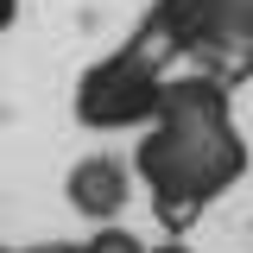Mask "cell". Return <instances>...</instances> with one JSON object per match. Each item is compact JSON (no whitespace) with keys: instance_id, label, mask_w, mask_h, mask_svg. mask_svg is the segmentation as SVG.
Segmentation results:
<instances>
[{"instance_id":"obj_1","label":"cell","mask_w":253,"mask_h":253,"mask_svg":"<svg viewBox=\"0 0 253 253\" xmlns=\"http://www.w3.org/2000/svg\"><path fill=\"white\" fill-rule=\"evenodd\" d=\"M13 13H19V0H0V32L13 26Z\"/></svg>"}]
</instances>
